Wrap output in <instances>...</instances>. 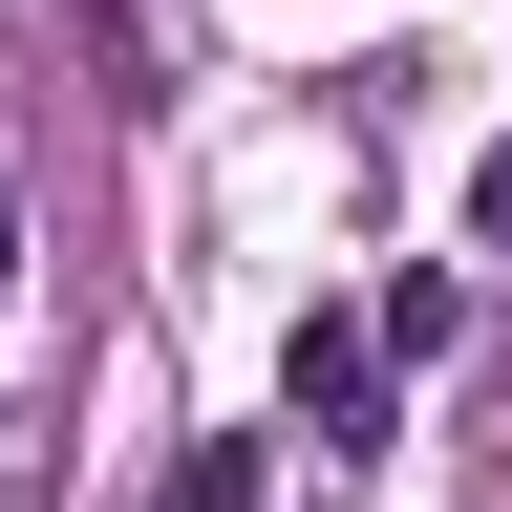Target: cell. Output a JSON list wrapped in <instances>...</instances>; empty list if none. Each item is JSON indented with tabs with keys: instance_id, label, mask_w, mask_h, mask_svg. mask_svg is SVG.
<instances>
[{
	"instance_id": "cell-4",
	"label": "cell",
	"mask_w": 512,
	"mask_h": 512,
	"mask_svg": "<svg viewBox=\"0 0 512 512\" xmlns=\"http://www.w3.org/2000/svg\"><path fill=\"white\" fill-rule=\"evenodd\" d=\"M43 491H64V470H43V427H0V512H43Z\"/></svg>"
},
{
	"instance_id": "cell-1",
	"label": "cell",
	"mask_w": 512,
	"mask_h": 512,
	"mask_svg": "<svg viewBox=\"0 0 512 512\" xmlns=\"http://www.w3.org/2000/svg\"><path fill=\"white\" fill-rule=\"evenodd\" d=\"M278 384H299V427H320V448H384V342H363V320H299Z\"/></svg>"
},
{
	"instance_id": "cell-6",
	"label": "cell",
	"mask_w": 512,
	"mask_h": 512,
	"mask_svg": "<svg viewBox=\"0 0 512 512\" xmlns=\"http://www.w3.org/2000/svg\"><path fill=\"white\" fill-rule=\"evenodd\" d=\"M0 278H22V192H0Z\"/></svg>"
},
{
	"instance_id": "cell-3",
	"label": "cell",
	"mask_w": 512,
	"mask_h": 512,
	"mask_svg": "<svg viewBox=\"0 0 512 512\" xmlns=\"http://www.w3.org/2000/svg\"><path fill=\"white\" fill-rule=\"evenodd\" d=\"M171 512H256V448L214 427V448H171Z\"/></svg>"
},
{
	"instance_id": "cell-5",
	"label": "cell",
	"mask_w": 512,
	"mask_h": 512,
	"mask_svg": "<svg viewBox=\"0 0 512 512\" xmlns=\"http://www.w3.org/2000/svg\"><path fill=\"white\" fill-rule=\"evenodd\" d=\"M470 256H512V150H491V171H470Z\"/></svg>"
},
{
	"instance_id": "cell-2",
	"label": "cell",
	"mask_w": 512,
	"mask_h": 512,
	"mask_svg": "<svg viewBox=\"0 0 512 512\" xmlns=\"http://www.w3.org/2000/svg\"><path fill=\"white\" fill-rule=\"evenodd\" d=\"M363 342H384V363H448V342H470V278H384Z\"/></svg>"
}]
</instances>
